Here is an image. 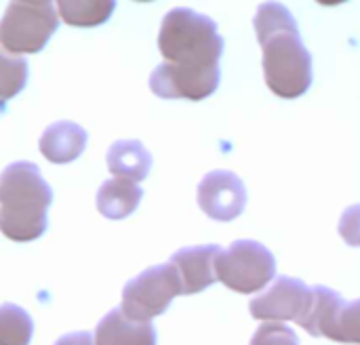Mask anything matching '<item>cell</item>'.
<instances>
[{
    "label": "cell",
    "instance_id": "7",
    "mask_svg": "<svg viewBox=\"0 0 360 345\" xmlns=\"http://www.w3.org/2000/svg\"><path fill=\"white\" fill-rule=\"evenodd\" d=\"M314 301V287L310 289L306 282L297 278L283 276L270 287V291H266L249 304V312L257 320L295 323L306 331L312 318Z\"/></svg>",
    "mask_w": 360,
    "mask_h": 345
},
{
    "label": "cell",
    "instance_id": "11",
    "mask_svg": "<svg viewBox=\"0 0 360 345\" xmlns=\"http://www.w3.org/2000/svg\"><path fill=\"white\" fill-rule=\"evenodd\" d=\"M86 139H89V135L82 126H78L76 122L61 120V122L51 124L42 133L38 148H40V154L49 162L68 164L84 152Z\"/></svg>",
    "mask_w": 360,
    "mask_h": 345
},
{
    "label": "cell",
    "instance_id": "18",
    "mask_svg": "<svg viewBox=\"0 0 360 345\" xmlns=\"http://www.w3.org/2000/svg\"><path fill=\"white\" fill-rule=\"evenodd\" d=\"M333 341L360 345V299L346 304V308L340 316Z\"/></svg>",
    "mask_w": 360,
    "mask_h": 345
},
{
    "label": "cell",
    "instance_id": "17",
    "mask_svg": "<svg viewBox=\"0 0 360 345\" xmlns=\"http://www.w3.org/2000/svg\"><path fill=\"white\" fill-rule=\"evenodd\" d=\"M27 76V63L25 59L8 57V53L2 55V72H0V86H2V101L11 99L23 89Z\"/></svg>",
    "mask_w": 360,
    "mask_h": 345
},
{
    "label": "cell",
    "instance_id": "14",
    "mask_svg": "<svg viewBox=\"0 0 360 345\" xmlns=\"http://www.w3.org/2000/svg\"><path fill=\"white\" fill-rule=\"evenodd\" d=\"M108 169L114 177H124L135 183L143 181L152 169V156L143 143L127 139L116 141L108 150Z\"/></svg>",
    "mask_w": 360,
    "mask_h": 345
},
{
    "label": "cell",
    "instance_id": "6",
    "mask_svg": "<svg viewBox=\"0 0 360 345\" xmlns=\"http://www.w3.org/2000/svg\"><path fill=\"white\" fill-rule=\"evenodd\" d=\"M177 295H184V285L175 268L171 263L154 266L124 285L120 310L129 320L150 323L160 316Z\"/></svg>",
    "mask_w": 360,
    "mask_h": 345
},
{
    "label": "cell",
    "instance_id": "20",
    "mask_svg": "<svg viewBox=\"0 0 360 345\" xmlns=\"http://www.w3.org/2000/svg\"><path fill=\"white\" fill-rule=\"evenodd\" d=\"M340 236L348 247H360V204L344 211L340 219Z\"/></svg>",
    "mask_w": 360,
    "mask_h": 345
},
{
    "label": "cell",
    "instance_id": "9",
    "mask_svg": "<svg viewBox=\"0 0 360 345\" xmlns=\"http://www.w3.org/2000/svg\"><path fill=\"white\" fill-rule=\"evenodd\" d=\"M198 207L213 221H234L247 207V190L238 175L211 171L198 183Z\"/></svg>",
    "mask_w": 360,
    "mask_h": 345
},
{
    "label": "cell",
    "instance_id": "16",
    "mask_svg": "<svg viewBox=\"0 0 360 345\" xmlns=\"http://www.w3.org/2000/svg\"><path fill=\"white\" fill-rule=\"evenodd\" d=\"M32 318L17 306L4 304L0 310V345H27L32 339Z\"/></svg>",
    "mask_w": 360,
    "mask_h": 345
},
{
    "label": "cell",
    "instance_id": "1",
    "mask_svg": "<svg viewBox=\"0 0 360 345\" xmlns=\"http://www.w3.org/2000/svg\"><path fill=\"white\" fill-rule=\"evenodd\" d=\"M253 23L264 53L266 84L283 99L302 97L312 84V55L293 15L278 2H264Z\"/></svg>",
    "mask_w": 360,
    "mask_h": 345
},
{
    "label": "cell",
    "instance_id": "10",
    "mask_svg": "<svg viewBox=\"0 0 360 345\" xmlns=\"http://www.w3.org/2000/svg\"><path fill=\"white\" fill-rule=\"evenodd\" d=\"M224 249L217 245H207V247H186L179 249L171 257V266L175 268L181 285H184V295H196L205 289H209L215 280V263L217 257L221 255Z\"/></svg>",
    "mask_w": 360,
    "mask_h": 345
},
{
    "label": "cell",
    "instance_id": "4",
    "mask_svg": "<svg viewBox=\"0 0 360 345\" xmlns=\"http://www.w3.org/2000/svg\"><path fill=\"white\" fill-rule=\"evenodd\" d=\"M59 25L51 2L19 0L11 2L0 23V42L4 53H38Z\"/></svg>",
    "mask_w": 360,
    "mask_h": 345
},
{
    "label": "cell",
    "instance_id": "15",
    "mask_svg": "<svg viewBox=\"0 0 360 345\" xmlns=\"http://www.w3.org/2000/svg\"><path fill=\"white\" fill-rule=\"evenodd\" d=\"M59 15L68 25L74 27H93V25H101L110 19V15L114 13V2H74V0H61L57 2Z\"/></svg>",
    "mask_w": 360,
    "mask_h": 345
},
{
    "label": "cell",
    "instance_id": "3",
    "mask_svg": "<svg viewBox=\"0 0 360 345\" xmlns=\"http://www.w3.org/2000/svg\"><path fill=\"white\" fill-rule=\"evenodd\" d=\"M158 48L167 63L188 70H215L224 53V38L211 17L192 8H173L162 19Z\"/></svg>",
    "mask_w": 360,
    "mask_h": 345
},
{
    "label": "cell",
    "instance_id": "19",
    "mask_svg": "<svg viewBox=\"0 0 360 345\" xmlns=\"http://www.w3.org/2000/svg\"><path fill=\"white\" fill-rule=\"evenodd\" d=\"M251 345H300V341L289 327L281 323H268L255 331Z\"/></svg>",
    "mask_w": 360,
    "mask_h": 345
},
{
    "label": "cell",
    "instance_id": "12",
    "mask_svg": "<svg viewBox=\"0 0 360 345\" xmlns=\"http://www.w3.org/2000/svg\"><path fill=\"white\" fill-rule=\"evenodd\" d=\"M95 345H156V329L150 323L129 320L122 310H112L95 329Z\"/></svg>",
    "mask_w": 360,
    "mask_h": 345
},
{
    "label": "cell",
    "instance_id": "5",
    "mask_svg": "<svg viewBox=\"0 0 360 345\" xmlns=\"http://www.w3.org/2000/svg\"><path fill=\"white\" fill-rule=\"evenodd\" d=\"M215 274L230 291L251 295L274 278L276 259L270 249L255 240H236L217 257Z\"/></svg>",
    "mask_w": 360,
    "mask_h": 345
},
{
    "label": "cell",
    "instance_id": "8",
    "mask_svg": "<svg viewBox=\"0 0 360 345\" xmlns=\"http://www.w3.org/2000/svg\"><path fill=\"white\" fill-rule=\"evenodd\" d=\"M219 67L215 70H188L173 63H160L150 76V89L162 99H190L200 101L215 93L219 86Z\"/></svg>",
    "mask_w": 360,
    "mask_h": 345
},
{
    "label": "cell",
    "instance_id": "2",
    "mask_svg": "<svg viewBox=\"0 0 360 345\" xmlns=\"http://www.w3.org/2000/svg\"><path fill=\"white\" fill-rule=\"evenodd\" d=\"M53 192L32 162H13L0 177V230L8 240L32 242L46 230Z\"/></svg>",
    "mask_w": 360,
    "mask_h": 345
},
{
    "label": "cell",
    "instance_id": "21",
    "mask_svg": "<svg viewBox=\"0 0 360 345\" xmlns=\"http://www.w3.org/2000/svg\"><path fill=\"white\" fill-rule=\"evenodd\" d=\"M55 345H95V335H91L89 331L70 333V335H63Z\"/></svg>",
    "mask_w": 360,
    "mask_h": 345
},
{
    "label": "cell",
    "instance_id": "13",
    "mask_svg": "<svg viewBox=\"0 0 360 345\" xmlns=\"http://www.w3.org/2000/svg\"><path fill=\"white\" fill-rule=\"evenodd\" d=\"M143 190L124 177H112L101 183L97 192V211L112 221L129 217L141 202Z\"/></svg>",
    "mask_w": 360,
    "mask_h": 345
}]
</instances>
